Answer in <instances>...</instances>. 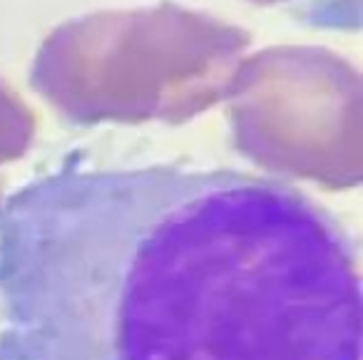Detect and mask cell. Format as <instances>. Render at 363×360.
<instances>
[{"instance_id":"obj_4","label":"cell","mask_w":363,"mask_h":360,"mask_svg":"<svg viewBox=\"0 0 363 360\" xmlns=\"http://www.w3.org/2000/svg\"><path fill=\"white\" fill-rule=\"evenodd\" d=\"M33 125L30 110L0 82V162L16 159L28 150Z\"/></svg>"},{"instance_id":"obj_2","label":"cell","mask_w":363,"mask_h":360,"mask_svg":"<svg viewBox=\"0 0 363 360\" xmlns=\"http://www.w3.org/2000/svg\"><path fill=\"white\" fill-rule=\"evenodd\" d=\"M249 33L177 3L72 18L45 38L33 87L65 117L182 122L229 95Z\"/></svg>"},{"instance_id":"obj_1","label":"cell","mask_w":363,"mask_h":360,"mask_svg":"<svg viewBox=\"0 0 363 360\" xmlns=\"http://www.w3.org/2000/svg\"><path fill=\"white\" fill-rule=\"evenodd\" d=\"M356 246L229 169H60L0 206V360H361Z\"/></svg>"},{"instance_id":"obj_3","label":"cell","mask_w":363,"mask_h":360,"mask_svg":"<svg viewBox=\"0 0 363 360\" xmlns=\"http://www.w3.org/2000/svg\"><path fill=\"white\" fill-rule=\"evenodd\" d=\"M237 147L262 167L326 184L361 179V80L333 52L284 45L234 72Z\"/></svg>"},{"instance_id":"obj_5","label":"cell","mask_w":363,"mask_h":360,"mask_svg":"<svg viewBox=\"0 0 363 360\" xmlns=\"http://www.w3.org/2000/svg\"><path fill=\"white\" fill-rule=\"evenodd\" d=\"M254 6H277V3H286V0H249Z\"/></svg>"}]
</instances>
